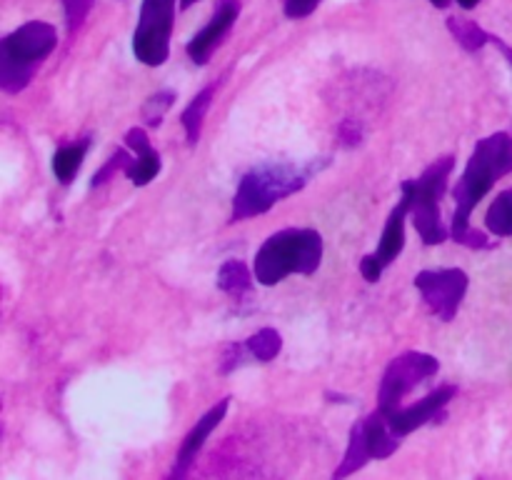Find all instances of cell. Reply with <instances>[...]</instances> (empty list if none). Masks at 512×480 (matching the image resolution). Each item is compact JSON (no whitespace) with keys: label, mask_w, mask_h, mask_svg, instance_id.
Wrapping results in <instances>:
<instances>
[{"label":"cell","mask_w":512,"mask_h":480,"mask_svg":"<svg viewBox=\"0 0 512 480\" xmlns=\"http://www.w3.org/2000/svg\"><path fill=\"white\" fill-rule=\"evenodd\" d=\"M512 170V135L510 133H493L490 138L478 140L473 155L468 160L463 178L455 185V213L453 225H450V235L455 243L465 245V248H490L488 235L480 230L470 228V213L475 205L488 195L495 180L508 175Z\"/></svg>","instance_id":"6da1fadb"},{"label":"cell","mask_w":512,"mask_h":480,"mask_svg":"<svg viewBox=\"0 0 512 480\" xmlns=\"http://www.w3.org/2000/svg\"><path fill=\"white\" fill-rule=\"evenodd\" d=\"M315 170H318V163H265L248 170L240 180L238 190H235L230 223H240V220H250L255 215L268 213L275 203L303 190L308 180L313 178Z\"/></svg>","instance_id":"7a4b0ae2"},{"label":"cell","mask_w":512,"mask_h":480,"mask_svg":"<svg viewBox=\"0 0 512 480\" xmlns=\"http://www.w3.org/2000/svg\"><path fill=\"white\" fill-rule=\"evenodd\" d=\"M323 263V235L313 228H285L270 235L255 253L260 285H278L288 275H313Z\"/></svg>","instance_id":"3957f363"},{"label":"cell","mask_w":512,"mask_h":480,"mask_svg":"<svg viewBox=\"0 0 512 480\" xmlns=\"http://www.w3.org/2000/svg\"><path fill=\"white\" fill-rule=\"evenodd\" d=\"M55 45H58V33L43 20H30L5 35L0 43V85L5 93H20L28 88Z\"/></svg>","instance_id":"277c9868"},{"label":"cell","mask_w":512,"mask_h":480,"mask_svg":"<svg viewBox=\"0 0 512 480\" xmlns=\"http://www.w3.org/2000/svg\"><path fill=\"white\" fill-rule=\"evenodd\" d=\"M455 168L453 155H443L433 165L420 173V178H410L400 185V193L410 205V218L418 228L425 245H440L448 240L450 230L440 220V198L448 190V178Z\"/></svg>","instance_id":"5b68a950"},{"label":"cell","mask_w":512,"mask_h":480,"mask_svg":"<svg viewBox=\"0 0 512 480\" xmlns=\"http://www.w3.org/2000/svg\"><path fill=\"white\" fill-rule=\"evenodd\" d=\"M400 443H403V438H398L395 430L390 428L388 415L380 408H375L368 418L358 420L353 425V430H350L348 450H345V458L340 463V468L335 470V478H345V475L355 473L368 460L390 458L400 448Z\"/></svg>","instance_id":"8992f818"},{"label":"cell","mask_w":512,"mask_h":480,"mask_svg":"<svg viewBox=\"0 0 512 480\" xmlns=\"http://www.w3.org/2000/svg\"><path fill=\"white\" fill-rule=\"evenodd\" d=\"M440 370V360L430 353H420V350H408V353L395 355L385 368L383 378L378 385V408L383 413H393L403 405V400L425 383L433 378Z\"/></svg>","instance_id":"52a82bcc"},{"label":"cell","mask_w":512,"mask_h":480,"mask_svg":"<svg viewBox=\"0 0 512 480\" xmlns=\"http://www.w3.org/2000/svg\"><path fill=\"white\" fill-rule=\"evenodd\" d=\"M175 0H143L138 28L133 35V53L143 65L158 68L170 55Z\"/></svg>","instance_id":"ba28073f"},{"label":"cell","mask_w":512,"mask_h":480,"mask_svg":"<svg viewBox=\"0 0 512 480\" xmlns=\"http://www.w3.org/2000/svg\"><path fill=\"white\" fill-rule=\"evenodd\" d=\"M413 283L423 293V300L430 313L438 315L443 323H450V320H455L460 303H463L465 293H468L470 278L460 268H440L420 270Z\"/></svg>","instance_id":"9c48e42d"},{"label":"cell","mask_w":512,"mask_h":480,"mask_svg":"<svg viewBox=\"0 0 512 480\" xmlns=\"http://www.w3.org/2000/svg\"><path fill=\"white\" fill-rule=\"evenodd\" d=\"M408 215H410L408 200L400 198V203L395 205L393 213H390V218H388V223H385V230H383V235H380V243H378V248H375V253L365 255V258L360 260V273H363V278L368 280V283L380 280V275L385 273V268H388V265L393 263L400 253H403L405 220H408Z\"/></svg>","instance_id":"30bf717a"},{"label":"cell","mask_w":512,"mask_h":480,"mask_svg":"<svg viewBox=\"0 0 512 480\" xmlns=\"http://www.w3.org/2000/svg\"><path fill=\"white\" fill-rule=\"evenodd\" d=\"M455 395H458V388H455V385H440L438 390L425 395V398L418 400V403L400 405V408L393 410V413H385L390 420V428L395 430L398 438H405V435H410L413 430L428 425L430 420L445 418V408H448V403L455 398Z\"/></svg>","instance_id":"8fae6325"},{"label":"cell","mask_w":512,"mask_h":480,"mask_svg":"<svg viewBox=\"0 0 512 480\" xmlns=\"http://www.w3.org/2000/svg\"><path fill=\"white\" fill-rule=\"evenodd\" d=\"M240 13L238 0H220L218 8H215L213 18L205 25L200 33H195V38L188 43V55L193 58V63L205 65L210 60V55L215 53L223 38L228 35V30L233 28L235 18Z\"/></svg>","instance_id":"7c38bea8"},{"label":"cell","mask_w":512,"mask_h":480,"mask_svg":"<svg viewBox=\"0 0 512 480\" xmlns=\"http://www.w3.org/2000/svg\"><path fill=\"white\" fill-rule=\"evenodd\" d=\"M228 405H230V398L220 400V403L213 405V408H210L208 413L198 420V423H195V428L185 435L183 445H180V450H178V458H175V468L170 470V478H185V475L190 473V465L195 463V458H198L200 448L205 445L208 435L213 433V430L220 425V420L225 418V413H228Z\"/></svg>","instance_id":"4fadbf2b"},{"label":"cell","mask_w":512,"mask_h":480,"mask_svg":"<svg viewBox=\"0 0 512 480\" xmlns=\"http://www.w3.org/2000/svg\"><path fill=\"white\" fill-rule=\"evenodd\" d=\"M218 90V83H210L208 88L200 90L193 100H190L188 108L180 115V123H183L185 135H188V145H195L200 140V130H203V120L208 115L210 103H213V95Z\"/></svg>","instance_id":"5bb4252c"},{"label":"cell","mask_w":512,"mask_h":480,"mask_svg":"<svg viewBox=\"0 0 512 480\" xmlns=\"http://www.w3.org/2000/svg\"><path fill=\"white\" fill-rule=\"evenodd\" d=\"M218 288L233 298H243L253 288V275L243 260H228L218 270Z\"/></svg>","instance_id":"9a60e30c"},{"label":"cell","mask_w":512,"mask_h":480,"mask_svg":"<svg viewBox=\"0 0 512 480\" xmlns=\"http://www.w3.org/2000/svg\"><path fill=\"white\" fill-rule=\"evenodd\" d=\"M88 145H90V140L83 138L80 143L63 145V148L55 150L53 173H55V178L60 180V183L68 185L70 180L75 178V173H78L80 163H83V158H85V150H88Z\"/></svg>","instance_id":"2e32d148"},{"label":"cell","mask_w":512,"mask_h":480,"mask_svg":"<svg viewBox=\"0 0 512 480\" xmlns=\"http://www.w3.org/2000/svg\"><path fill=\"white\" fill-rule=\"evenodd\" d=\"M485 228L493 235H498V238L512 235V188L503 190L493 200V205L488 208V215H485Z\"/></svg>","instance_id":"e0dca14e"},{"label":"cell","mask_w":512,"mask_h":480,"mask_svg":"<svg viewBox=\"0 0 512 480\" xmlns=\"http://www.w3.org/2000/svg\"><path fill=\"white\" fill-rule=\"evenodd\" d=\"M448 28L450 33H453V38L458 40L465 50H470V53H475V50H480L483 45L490 43L488 30H483L478 23H473V20L448 18Z\"/></svg>","instance_id":"ac0fdd59"},{"label":"cell","mask_w":512,"mask_h":480,"mask_svg":"<svg viewBox=\"0 0 512 480\" xmlns=\"http://www.w3.org/2000/svg\"><path fill=\"white\" fill-rule=\"evenodd\" d=\"M245 345H248V353L253 355L255 360L270 363V360L278 358L280 348H283V338H280V333L275 328H263L258 330V333L250 335Z\"/></svg>","instance_id":"d6986e66"},{"label":"cell","mask_w":512,"mask_h":480,"mask_svg":"<svg viewBox=\"0 0 512 480\" xmlns=\"http://www.w3.org/2000/svg\"><path fill=\"white\" fill-rule=\"evenodd\" d=\"M158 173H160V155L155 153L153 145L140 150V153H135L133 163H130L128 170H125V175L133 180V185H148Z\"/></svg>","instance_id":"ffe728a7"},{"label":"cell","mask_w":512,"mask_h":480,"mask_svg":"<svg viewBox=\"0 0 512 480\" xmlns=\"http://www.w3.org/2000/svg\"><path fill=\"white\" fill-rule=\"evenodd\" d=\"M130 163H133V158H130V155H128V150L118 148L113 155H110L108 163H105L103 168H100L98 173L93 175V183H90V188H100V185H105L110 178H113L115 173H120V170H123V173H125Z\"/></svg>","instance_id":"44dd1931"},{"label":"cell","mask_w":512,"mask_h":480,"mask_svg":"<svg viewBox=\"0 0 512 480\" xmlns=\"http://www.w3.org/2000/svg\"><path fill=\"white\" fill-rule=\"evenodd\" d=\"M173 100H175L173 90H160V93H155L153 98H150L148 103H145V108H143V115H145V120H148V125H160V123H163L165 110H168L170 105H173Z\"/></svg>","instance_id":"7402d4cb"},{"label":"cell","mask_w":512,"mask_h":480,"mask_svg":"<svg viewBox=\"0 0 512 480\" xmlns=\"http://www.w3.org/2000/svg\"><path fill=\"white\" fill-rule=\"evenodd\" d=\"M90 8H93V0H63L65 20H68V33L75 35L80 30V25L88 18Z\"/></svg>","instance_id":"603a6c76"},{"label":"cell","mask_w":512,"mask_h":480,"mask_svg":"<svg viewBox=\"0 0 512 480\" xmlns=\"http://www.w3.org/2000/svg\"><path fill=\"white\" fill-rule=\"evenodd\" d=\"M320 0H285V15L295 20H303L318 8Z\"/></svg>","instance_id":"cb8c5ba5"},{"label":"cell","mask_w":512,"mask_h":480,"mask_svg":"<svg viewBox=\"0 0 512 480\" xmlns=\"http://www.w3.org/2000/svg\"><path fill=\"white\" fill-rule=\"evenodd\" d=\"M248 350V345H240V343H233L225 348V358L223 363H220V373H230V370L235 368V365L243 360V353Z\"/></svg>","instance_id":"d4e9b609"},{"label":"cell","mask_w":512,"mask_h":480,"mask_svg":"<svg viewBox=\"0 0 512 480\" xmlns=\"http://www.w3.org/2000/svg\"><path fill=\"white\" fill-rule=\"evenodd\" d=\"M340 138L348 140L350 145L360 143V138H363V133H360V125L355 123V120H345V123L340 125Z\"/></svg>","instance_id":"484cf974"},{"label":"cell","mask_w":512,"mask_h":480,"mask_svg":"<svg viewBox=\"0 0 512 480\" xmlns=\"http://www.w3.org/2000/svg\"><path fill=\"white\" fill-rule=\"evenodd\" d=\"M490 43H493L498 50H503V55H505V58H508V63H510V68H512V48H510V45L505 43L503 38H498V35H490Z\"/></svg>","instance_id":"4316f807"},{"label":"cell","mask_w":512,"mask_h":480,"mask_svg":"<svg viewBox=\"0 0 512 480\" xmlns=\"http://www.w3.org/2000/svg\"><path fill=\"white\" fill-rule=\"evenodd\" d=\"M458 3H460V8H465V10H473L475 5L480 3V0H458Z\"/></svg>","instance_id":"83f0119b"},{"label":"cell","mask_w":512,"mask_h":480,"mask_svg":"<svg viewBox=\"0 0 512 480\" xmlns=\"http://www.w3.org/2000/svg\"><path fill=\"white\" fill-rule=\"evenodd\" d=\"M430 3H433L435 8H448V3H450V0H430Z\"/></svg>","instance_id":"f1b7e54d"},{"label":"cell","mask_w":512,"mask_h":480,"mask_svg":"<svg viewBox=\"0 0 512 480\" xmlns=\"http://www.w3.org/2000/svg\"><path fill=\"white\" fill-rule=\"evenodd\" d=\"M195 0H180V5H183V8H188V5H193Z\"/></svg>","instance_id":"f546056e"}]
</instances>
